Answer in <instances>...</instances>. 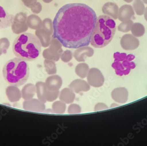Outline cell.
Returning <instances> with one entry per match:
<instances>
[{
	"label": "cell",
	"instance_id": "cell-23",
	"mask_svg": "<svg viewBox=\"0 0 147 146\" xmlns=\"http://www.w3.org/2000/svg\"><path fill=\"white\" fill-rule=\"evenodd\" d=\"M59 94V90L56 91H49L45 88V89L44 96L46 101L52 102L57 98Z\"/></svg>",
	"mask_w": 147,
	"mask_h": 146
},
{
	"label": "cell",
	"instance_id": "cell-5",
	"mask_svg": "<svg viewBox=\"0 0 147 146\" xmlns=\"http://www.w3.org/2000/svg\"><path fill=\"white\" fill-rule=\"evenodd\" d=\"M27 18L25 12H20L16 14L11 24V29L13 33L20 34L28 30V26L26 24Z\"/></svg>",
	"mask_w": 147,
	"mask_h": 146
},
{
	"label": "cell",
	"instance_id": "cell-9",
	"mask_svg": "<svg viewBox=\"0 0 147 146\" xmlns=\"http://www.w3.org/2000/svg\"><path fill=\"white\" fill-rule=\"evenodd\" d=\"M129 93L127 90L125 88H118L115 89L111 93L113 100L120 103H125L128 99Z\"/></svg>",
	"mask_w": 147,
	"mask_h": 146
},
{
	"label": "cell",
	"instance_id": "cell-26",
	"mask_svg": "<svg viewBox=\"0 0 147 146\" xmlns=\"http://www.w3.org/2000/svg\"><path fill=\"white\" fill-rule=\"evenodd\" d=\"M45 69L49 74H53L57 73V69L54 63L51 61H45Z\"/></svg>",
	"mask_w": 147,
	"mask_h": 146
},
{
	"label": "cell",
	"instance_id": "cell-6",
	"mask_svg": "<svg viewBox=\"0 0 147 146\" xmlns=\"http://www.w3.org/2000/svg\"><path fill=\"white\" fill-rule=\"evenodd\" d=\"M87 79L89 85L95 88L101 87L105 82V78L101 71L96 68H92L90 69Z\"/></svg>",
	"mask_w": 147,
	"mask_h": 146
},
{
	"label": "cell",
	"instance_id": "cell-33",
	"mask_svg": "<svg viewBox=\"0 0 147 146\" xmlns=\"http://www.w3.org/2000/svg\"><path fill=\"white\" fill-rule=\"evenodd\" d=\"M119 105H117V104H116L113 103L112 104V105L111 106V108H113L115 107H118Z\"/></svg>",
	"mask_w": 147,
	"mask_h": 146
},
{
	"label": "cell",
	"instance_id": "cell-15",
	"mask_svg": "<svg viewBox=\"0 0 147 146\" xmlns=\"http://www.w3.org/2000/svg\"><path fill=\"white\" fill-rule=\"evenodd\" d=\"M76 95L72 90L65 88L61 91L59 94V99L65 103L70 104L74 101Z\"/></svg>",
	"mask_w": 147,
	"mask_h": 146
},
{
	"label": "cell",
	"instance_id": "cell-35",
	"mask_svg": "<svg viewBox=\"0 0 147 146\" xmlns=\"http://www.w3.org/2000/svg\"><path fill=\"white\" fill-rule=\"evenodd\" d=\"M144 4H147V0H142Z\"/></svg>",
	"mask_w": 147,
	"mask_h": 146
},
{
	"label": "cell",
	"instance_id": "cell-13",
	"mask_svg": "<svg viewBox=\"0 0 147 146\" xmlns=\"http://www.w3.org/2000/svg\"><path fill=\"white\" fill-rule=\"evenodd\" d=\"M69 87L73 91L76 93H79L80 92H87L90 90V85L85 80L78 79L71 82L69 85Z\"/></svg>",
	"mask_w": 147,
	"mask_h": 146
},
{
	"label": "cell",
	"instance_id": "cell-29",
	"mask_svg": "<svg viewBox=\"0 0 147 146\" xmlns=\"http://www.w3.org/2000/svg\"><path fill=\"white\" fill-rule=\"evenodd\" d=\"M109 108L108 106L103 103H99L97 104L95 106L94 108V111H100V110H104V109H108Z\"/></svg>",
	"mask_w": 147,
	"mask_h": 146
},
{
	"label": "cell",
	"instance_id": "cell-10",
	"mask_svg": "<svg viewBox=\"0 0 147 146\" xmlns=\"http://www.w3.org/2000/svg\"><path fill=\"white\" fill-rule=\"evenodd\" d=\"M45 84L46 88L49 91H58L62 85V79L59 75H51L47 78Z\"/></svg>",
	"mask_w": 147,
	"mask_h": 146
},
{
	"label": "cell",
	"instance_id": "cell-1",
	"mask_svg": "<svg viewBox=\"0 0 147 146\" xmlns=\"http://www.w3.org/2000/svg\"><path fill=\"white\" fill-rule=\"evenodd\" d=\"M97 18L94 10L86 4L64 5L59 10L53 21V37L66 48L88 46Z\"/></svg>",
	"mask_w": 147,
	"mask_h": 146
},
{
	"label": "cell",
	"instance_id": "cell-14",
	"mask_svg": "<svg viewBox=\"0 0 147 146\" xmlns=\"http://www.w3.org/2000/svg\"><path fill=\"white\" fill-rule=\"evenodd\" d=\"M103 13L111 16L114 20L118 18L119 9L118 5L115 3L108 2L105 4L103 7Z\"/></svg>",
	"mask_w": 147,
	"mask_h": 146
},
{
	"label": "cell",
	"instance_id": "cell-24",
	"mask_svg": "<svg viewBox=\"0 0 147 146\" xmlns=\"http://www.w3.org/2000/svg\"><path fill=\"white\" fill-rule=\"evenodd\" d=\"M133 24L134 22L131 20L122 22L118 26V30L124 33L129 32L131 31Z\"/></svg>",
	"mask_w": 147,
	"mask_h": 146
},
{
	"label": "cell",
	"instance_id": "cell-22",
	"mask_svg": "<svg viewBox=\"0 0 147 146\" xmlns=\"http://www.w3.org/2000/svg\"><path fill=\"white\" fill-rule=\"evenodd\" d=\"M66 104L62 101H57L52 105V110L53 113L57 114L64 113L66 110Z\"/></svg>",
	"mask_w": 147,
	"mask_h": 146
},
{
	"label": "cell",
	"instance_id": "cell-31",
	"mask_svg": "<svg viewBox=\"0 0 147 146\" xmlns=\"http://www.w3.org/2000/svg\"><path fill=\"white\" fill-rule=\"evenodd\" d=\"M144 17L145 20L147 22V6L145 8V12L144 13Z\"/></svg>",
	"mask_w": 147,
	"mask_h": 146
},
{
	"label": "cell",
	"instance_id": "cell-8",
	"mask_svg": "<svg viewBox=\"0 0 147 146\" xmlns=\"http://www.w3.org/2000/svg\"><path fill=\"white\" fill-rule=\"evenodd\" d=\"M24 108L28 111L42 112L45 110V106L44 103L40 100L33 99L24 102Z\"/></svg>",
	"mask_w": 147,
	"mask_h": 146
},
{
	"label": "cell",
	"instance_id": "cell-17",
	"mask_svg": "<svg viewBox=\"0 0 147 146\" xmlns=\"http://www.w3.org/2000/svg\"><path fill=\"white\" fill-rule=\"evenodd\" d=\"M26 24L30 29H37L41 26V20L40 18L37 16L31 15L27 18Z\"/></svg>",
	"mask_w": 147,
	"mask_h": 146
},
{
	"label": "cell",
	"instance_id": "cell-21",
	"mask_svg": "<svg viewBox=\"0 0 147 146\" xmlns=\"http://www.w3.org/2000/svg\"><path fill=\"white\" fill-rule=\"evenodd\" d=\"M36 87L38 98L39 100L45 103L46 102V100H45L44 96L45 89L46 88L45 83L42 82H38L36 84Z\"/></svg>",
	"mask_w": 147,
	"mask_h": 146
},
{
	"label": "cell",
	"instance_id": "cell-3",
	"mask_svg": "<svg viewBox=\"0 0 147 146\" xmlns=\"http://www.w3.org/2000/svg\"><path fill=\"white\" fill-rule=\"evenodd\" d=\"M116 29V23L111 16L108 15L98 16L92 35L91 45L96 48L107 46L113 39Z\"/></svg>",
	"mask_w": 147,
	"mask_h": 146
},
{
	"label": "cell",
	"instance_id": "cell-20",
	"mask_svg": "<svg viewBox=\"0 0 147 146\" xmlns=\"http://www.w3.org/2000/svg\"><path fill=\"white\" fill-rule=\"evenodd\" d=\"M133 8L137 15L142 16L144 14L145 7L142 0H134Z\"/></svg>",
	"mask_w": 147,
	"mask_h": 146
},
{
	"label": "cell",
	"instance_id": "cell-34",
	"mask_svg": "<svg viewBox=\"0 0 147 146\" xmlns=\"http://www.w3.org/2000/svg\"><path fill=\"white\" fill-rule=\"evenodd\" d=\"M134 0H124V1H125L126 3H129L132 2Z\"/></svg>",
	"mask_w": 147,
	"mask_h": 146
},
{
	"label": "cell",
	"instance_id": "cell-11",
	"mask_svg": "<svg viewBox=\"0 0 147 146\" xmlns=\"http://www.w3.org/2000/svg\"><path fill=\"white\" fill-rule=\"evenodd\" d=\"M134 15L135 12L133 6L130 5H125L120 8L118 18L120 21L124 22L131 20Z\"/></svg>",
	"mask_w": 147,
	"mask_h": 146
},
{
	"label": "cell",
	"instance_id": "cell-12",
	"mask_svg": "<svg viewBox=\"0 0 147 146\" xmlns=\"http://www.w3.org/2000/svg\"><path fill=\"white\" fill-rule=\"evenodd\" d=\"M14 17L0 6V29H6L11 26Z\"/></svg>",
	"mask_w": 147,
	"mask_h": 146
},
{
	"label": "cell",
	"instance_id": "cell-19",
	"mask_svg": "<svg viewBox=\"0 0 147 146\" xmlns=\"http://www.w3.org/2000/svg\"><path fill=\"white\" fill-rule=\"evenodd\" d=\"M89 66L86 64H79L76 67V74L81 78L86 77L89 72Z\"/></svg>",
	"mask_w": 147,
	"mask_h": 146
},
{
	"label": "cell",
	"instance_id": "cell-32",
	"mask_svg": "<svg viewBox=\"0 0 147 146\" xmlns=\"http://www.w3.org/2000/svg\"><path fill=\"white\" fill-rule=\"evenodd\" d=\"M42 1L45 3H49L53 1V0H42Z\"/></svg>",
	"mask_w": 147,
	"mask_h": 146
},
{
	"label": "cell",
	"instance_id": "cell-28",
	"mask_svg": "<svg viewBox=\"0 0 147 146\" xmlns=\"http://www.w3.org/2000/svg\"><path fill=\"white\" fill-rule=\"evenodd\" d=\"M126 56L127 55L125 53H120L119 52H116L114 54L115 61H119V62L123 61L125 59Z\"/></svg>",
	"mask_w": 147,
	"mask_h": 146
},
{
	"label": "cell",
	"instance_id": "cell-30",
	"mask_svg": "<svg viewBox=\"0 0 147 146\" xmlns=\"http://www.w3.org/2000/svg\"><path fill=\"white\" fill-rule=\"evenodd\" d=\"M135 57L134 55L129 54L128 55L126 56L125 60L129 61H131L133 60L134 59Z\"/></svg>",
	"mask_w": 147,
	"mask_h": 146
},
{
	"label": "cell",
	"instance_id": "cell-18",
	"mask_svg": "<svg viewBox=\"0 0 147 146\" xmlns=\"http://www.w3.org/2000/svg\"><path fill=\"white\" fill-rule=\"evenodd\" d=\"M130 31L132 35L135 37L137 38L141 37L143 36L145 34V27L141 23H134Z\"/></svg>",
	"mask_w": 147,
	"mask_h": 146
},
{
	"label": "cell",
	"instance_id": "cell-7",
	"mask_svg": "<svg viewBox=\"0 0 147 146\" xmlns=\"http://www.w3.org/2000/svg\"><path fill=\"white\" fill-rule=\"evenodd\" d=\"M121 46L125 50H133L137 49L140 45V41L132 34H125L121 38Z\"/></svg>",
	"mask_w": 147,
	"mask_h": 146
},
{
	"label": "cell",
	"instance_id": "cell-27",
	"mask_svg": "<svg viewBox=\"0 0 147 146\" xmlns=\"http://www.w3.org/2000/svg\"><path fill=\"white\" fill-rule=\"evenodd\" d=\"M81 112V108L79 105L72 104L68 107V113L69 114H77Z\"/></svg>",
	"mask_w": 147,
	"mask_h": 146
},
{
	"label": "cell",
	"instance_id": "cell-4",
	"mask_svg": "<svg viewBox=\"0 0 147 146\" xmlns=\"http://www.w3.org/2000/svg\"><path fill=\"white\" fill-rule=\"evenodd\" d=\"M3 76L5 81L12 86L20 87L28 79L29 66L26 60L19 58L9 60L3 67Z\"/></svg>",
	"mask_w": 147,
	"mask_h": 146
},
{
	"label": "cell",
	"instance_id": "cell-16",
	"mask_svg": "<svg viewBox=\"0 0 147 146\" xmlns=\"http://www.w3.org/2000/svg\"><path fill=\"white\" fill-rule=\"evenodd\" d=\"M35 93V87L32 84H28L22 90L23 98L25 100H29L32 98Z\"/></svg>",
	"mask_w": 147,
	"mask_h": 146
},
{
	"label": "cell",
	"instance_id": "cell-2",
	"mask_svg": "<svg viewBox=\"0 0 147 146\" xmlns=\"http://www.w3.org/2000/svg\"><path fill=\"white\" fill-rule=\"evenodd\" d=\"M12 50L17 58L26 61H33L37 58L41 53V42L34 34L24 33L15 39Z\"/></svg>",
	"mask_w": 147,
	"mask_h": 146
},
{
	"label": "cell",
	"instance_id": "cell-25",
	"mask_svg": "<svg viewBox=\"0 0 147 146\" xmlns=\"http://www.w3.org/2000/svg\"><path fill=\"white\" fill-rule=\"evenodd\" d=\"M9 46L10 42L7 38H3L0 39V56L3 54H6Z\"/></svg>",
	"mask_w": 147,
	"mask_h": 146
}]
</instances>
